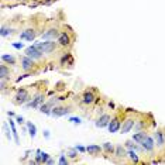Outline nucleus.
<instances>
[{
    "label": "nucleus",
    "instance_id": "1",
    "mask_svg": "<svg viewBox=\"0 0 165 165\" xmlns=\"http://www.w3.org/2000/svg\"><path fill=\"white\" fill-rule=\"evenodd\" d=\"M38 50L42 51V54H52L55 52L58 48V42L52 41V40H47V41H42V42H35Z\"/></svg>",
    "mask_w": 165,
    "mask_h": 165
},
{
    "label": "nucleus",
    "instance_id": "2",
    "mask_svg": "<svg viewBox=\"0 0 165 165\" xmlns=\"http://www.w3.org/2000/svg\"><path fill=\"white\" fill-rule=\"evenodd\" d=\"M154 140H155V145H157V148L164 150L165 148V127L158 128V130L154 133Z\"/></svg>",
    "mask_w": 165,
    "mask_h": 165
},
{
    "label": "nucleus",
    "instance_id": "3",
    "mask_svg": "<svg viewBox=\"0 0 165 165\" xmlns=\"http://www.w3.org/2000/svg\"><path fill=\"white\" fill-rule=\"evenodd\" d=\"M34 61H35V59L30 58L28 55L21 57V59H20V62H21V69H23L24 72H30V71H33V69L37 66V63L34 62Z\"/></svg>",
    "mask_w": 165,
    "mask_h": 165
},
{
    "label": "nucleus",
    "instance_id": "4",
    "mask_svg": "<svg viewBox=\"0 0 165 165\" xmlns=\"http://www.w3.org/2000/svg\"><path fill=\"white\" fill-rule=\"evenodd\" d=\"M30 99V93L27 89H18L16 96H14V103L16 104H24L25 102H28Z\"/></svg>",
    "mask_w": 165,
    "mask_h": 165
},
{
    "label": "nucleus",
    "instance_id": "5",
    "mask_svg": "<svg viewBox=\"0 0 165 165\" xmlns=\"http://www.w3.org/2000/svg\"><path fill=\"white\" fill-rule=\"evenodd\" d=\"M24 54L25 55H28L30 58H33V59H41V58H42V51L38 50L35 44L31 45V47H27Z\"/></svg>",
    "mask_w": 165,
    "mask_h": 165
},
{
    "label": "nucleus",
    "instance_id": "6",
    "mask_svg": "<svg viewBox=\"0 0 165 165\" xmlns=\"http://www.w3.org/2000/svg\"><path fill=\"white\" fill-rule=\"evenodd\" d=\"M141 145H142V148H144V151L148 152V154H154V150H155V140L150 137V136H147L145 140L141 142Z\"/></svg>",
    "mask_w": 165,
    "mask_h": 165
},
{
    "label": "nucleus",
    "instance_id": "7",
    "mask_svg": "<svg viewBox=\"0 0 165 165\" xmlns=\"http://www.w3.org/2000/svg\"><path fill=\"white\" fill-rule=\"evenodd\" d=\"M72 38L69 35V33L68 31H63L59 34V37H58V44L62 47V48H66V47H71V44H72Z\"/></svg>",
    "mask_w": 165,
    "mask_h": 165
},
{
    "label": "nucleus",
    "instance_id": "8",
    "mask_svg": "<svg viewBox=\"0 0 165 165\" xmlns=\"http://www.w3.org/2000/svg\"><path fill=\"white\" fill-rule=\"evenodd\" d=\"M59 30L57 28V27H51V28H48L47 31H44L42 34H41V38L42 40H55V38L59 37Z\"/></svg>",
    "mask_w": 165,
    "mask_h": 165
},
{
    "label": "nucleus",
    "instance_id": "9",
    "mask_svg": "<svg viewBox=\"0 0 165 165\" xmlns=\"http://www.w3.org/2000/svg\"><path fill=\"white\" fill-rule=\"evenodd\" d=\"M134 124H136V119H134V117H127L126 120L123 121V124H121V128H120L121 134H127V133H130L131 128L134 127Z\"/></svg>",
    "mask_w": 165,
    "mask_h": 165
},
{
    "label": "nucleus",
    "instance_id": "10",
    "mask_svg": "<svg viewBox=\"0 0 165 165\" xmlns=\"http://www.w3.org/2000/svg\"><path fill=\"white\" fill-rule=\"evenodd\" d=\"M35 31H37V30L33 28V27L25 28L24 31H21L20 38H21V40H27V41H33V40H35V37H37V33H35Z\"/></svg>",
    "mask_w": 165,
    "mask_h": 165
},
{
    "label": "nucleus",
    "instance_id": "11",
    "mask_svg": "<svg viewBox=\"0 0 165 165\" xmlns=\"http://www.w3.org/2000/svg\"><path fill=\"white\" fill-rule=\"evenodd\" d=\"M107 128H109L110 133H117L121 128V119H120V116H116L114 119H112L110 123H109V126H107Z\"/></svg>",
    "mask_w": 165,
    "mask_h": 165
},
{
    "label": "nucleus",
    "instance_id": "12",
    "mask_svg": "<svg viewBox=\"0 0 165 165\" xmlns=\"http://www.w3.org/2000/svg\"><path fill=\"white\" fill-rule=\"evenodd\" d=\"M95 100H96V96H95L93 90H86L82 96V103L83 104H92V103H95Z\"/></svg>",
    "mask_w": 165,
    "mask_h": 165
},
{
    "label": "nucleus",
    "instance_id": "13",
    "mask_svg": "<svg viewBox=\"0 0 165 165\" xmlns=\"http://www.w3.org/2000/svg\"><path fill=\"white\" fill-rule=\"evenodd\" d=\"M110 120H112L110 114H102L100 117L97 119V121H96V127H99V128L107 127L109 126V123H110Z\"/></svg>",
    "mask_w": 165,
    "mask_h": 165
},
{
    "label": "nucleus",
    "instance_id": "14",
    "mask_svg": "<svg viewBox=\"0 0 165 165\" xmlns=\"http://www.w3.org/2000/svg\"><path fill=\"white\" fill-rule=\"evenodd\" d=\"M102 150H103V148H100V145H97V144H89L88 147H86V152H88L89 155H92V157L100 155Z\"/></svg>",
    "mask_w": 165,
    "mask_h": 165
},
{
    "label": "nucleus",
    "instance_id": "15",
    "mask_svg": "<svg viewBox=\"0 0 165 165\" xmlns=\"http://www.w3.org/2000/svg\"><path fill=\"white\" fill-rule=\"evenodd\" d=\"M42 102H44V93H42V92H40V93H37V95L34 96L33 102H31V103H28L27 106H28V107H38Z\"/></svg>",
    "mask_w": 165,
    "mask_h": 165
},
{
    "label": "nucleus",
    "instance_id": "16",
    "mask_svg": "<svg viewBox=\"0 0 165 165\" xmlns=\"http://www.w3.org/2000/svg\"><path fill=\"white\" fill-rule=\"evenodd\" d=\"M71 112V109L69 107H54L52 109V112H51V114L54 116V117H61V116H63V114L69 113Z\"/></svg>",
    "mask_w": 165,
    "mask_h": 165
},
{
    "label": "nucleus",
    "instance_id": "17",
    "mask_svg": "<svg viewBox=\"0 0 165 165\" xmlns=\"http://www.w3.org/2000/svg\"><path fill=\"white\" fill-rule=\"evenodd\" d=\"M10 78V68L6 62H1L0 65V79H9Z\"/></svg>",
    "mask_w": 165,
    "mask_h": 165
},
{
    "label": "nucleus",
    "instance_id": "18",
    "mask_svg": "<svg viewBox=\"0 0 165 165\" xmlns=\"http://www.w3.org/2000/svg\"><path fill=\"white\" fill-rule=\"evenodd\" d=\"M114 155H116V158H119V160H123V158H126L127 157V151L124 150V147L123 145H116V150H114Z\"/></svg>",
    "mask_w": 165,
    "mask_h": 165
},
{
    "label": "nucleus",
    "instance_id": "19",
    "mask_svg": "<svg viewBox=\"0 0 165 165\" xmlns=\"http://www.w3.org/2000/svg\"><path fill=\"white\" fill-rule=\"evenodd\" d=\"M148 134L145 133V131H138V133H136L134 136H133V140H134V142H138V144H141L144 140H145V137H147Z\"/></svg>",
    "mask_w": 165,
    "mask_h": 165
},
{
    "label": "nucleus",
    "instance_id": "20",
    "mask_svg": "<svg viewBox=\"0 0 165 165\" xmlns=\"http://www.w3.org/2000/svg\"><path fill=\"white\" fill-rule=\"evenodd\" d=\"M13 31H14V28L13 27H9V25L3 24L1 25V31H0V34H1V37H9V35H12Z\"/></svg>",
    "mask_w": 165,
    "mask_h": 165
},
{
    "label": "nucleus",
    "instance_id": "21",
    "mask_svg": "<svg viewBox=\"0 0 165 165\" xmlns=\"http://www.w3.org/2000/svg\"><path fill=\"white\" fill-rule=\"evenodd\" d=\"M127 157H128L130 161L134 162V164H138L140 162V158H138V155H137V152H136V150H130V151H127Z\"/></svg>",
    "mask_w": 165,
    "mask_h": 165
},
{
    "label": "nucleus",
    "instance_id": "22",
    "mask_svg": "<svg viewBox=\"0 0 165 165\" xmlns=\"http://www.w3.org/2000/svg\"><path fill=\"white\" fill-rule=\"evenodd\" d=\"M1 62H6V63H12V65H16V58L13 55H9V54H3L1 55Z\"/></svg>",
    "mask_w": 165,
    "mask_h": 165
},
{
    "label": "nucleus",
    "instance_id": "23",
    "mask_svg": "<svg viewBox=\"0 0 165 165\" xmlns=\"http://www.w3.org/2000/svg\"><path fill=\"white\" fill-rule=\"evenodd\" d=\"M102 148H103V151L106 152V154H109V155H110V154H114V150H116V147H114L112 142H104Z\"/></svg>",
    "mask_w": 165,
    "mask_h": 165
},
{
    "label": "nucleus",
    "instance_id": "24",
    "mask_svg": "<svg viewBox=\"0 0 165 165\" xmlns=\"http://www.w3.org/2000/svg\"><path fill=\"white\" fill-rule=\"evenodd\" d=\"M133 142H134V140H133V141H127V142H126V147H127V148H130V150H136V151H144L142 145H141V147H138L137 144H133Z\"/></svg>",
    "mask_w": 165,
    "mask_h": 165
},
{
    "label": "nucleus",
    "instance_id": "25",
    "mask_svg": "<svg viewBox=\"0 0 165 165\" xmlns=\"http://www.w3.org/2000/svg\"><path fill=\"white\" fill-rule=\"evenodd\" d=\"M10 127H12L13 137H14V141H16V144H20V138H18V133H17V130H16V127H14V123H13V120H10Z\"/></svg>",
    "mask_w": 165,
    "mask_h": 165
},
{
    "label": "nucleus",
    "instance_id": "26",
    "mask_svg": "<svg viewBox=\"0 0 165 165\" xmlns=\"http://www.w3.org/2000/svg\"><path fill=\"white\" fill-rule=\"evenodd\" d=\"M27 127H28V130H30V136H31V138H34L35 134H37V127L34 126L33 123H27Z\"/></svg>",
    "mask_w": 165,
    "mask_h": 165
},
{
    "label": "nucleus",
    "instance_id": "27",
    "mask_svg": "<svg viewBox=\"0 0 165 165\" xmlns=\"http://www.w3.org/2000/svg\"><path fill=\"white\" fill-rule=\"evenodd\" d=\"M76 151H78V150H68V155H69V157H71V158H74V160H75L76 157H78V154H76Z\"/></svg>",
    "mask_w": 165,
    "mask_h": 165
},
{
    "label": "nucleus",
    "instance_id": "28",
    "mask_svg": "<svg viewBox=\"0 0 165 165\" xmlns=\"http://www.w3.org/2000/svg\"><path fill=\"white\" fill-rule=\"evenodd\" d=\"M69 121H72V123H75V124H80V123H82V119H80V117H71Z\"/></svg>",
    "mask_w": 165,
    "mask_h": 165
},
{
    "label": "nucleus",
    "instance_id": "29",
    "mask_svg": "<svg viewBox=\"0 0 165 165\" xmlns=\"http://www.w3.org/2000/svg\"><path fill=\"white\" fill-rule=\"evenodd\" d=\"M3 128L6 130V136H7V138L12 140V136H10V131H9V128H7V123H3Z\"/></svg>",
    "mask_w": 165,
    "mask_h": 165
},
{
    "label": "nucleus",
    "instance_id": "30",
    "mask_svg": "<svg viewBox=\"0 0 165 165\" xmlns=\"http://www.w3.org/2000/svg\"><path fill=\"white\" fill-rule=\"evenodd\" d=\"M59 164H62V165H65V164H68V158H65V155H61L59 157V161H58Z\"/></svg>",
    "mask_w": 165,
    "mask_h": 165
},
{
    "label": "nucleus",
    "instance_id": "31",
    "mask_svg": "<svg viewBox=\"0 0 165 165\" xmlns=\"http://www.w3.org/2000/svg\"><path fill=\"white\" fill-rule=\"evenodd\" d=\"M13 47H14L16 50H21V48H23V42H17V44H13Z\"/></svg>",
    "mask_w": 165,
    "mask_h": 165
},
{
    "label": "nucleus",
    "instance_id": "32",
    "mask_svg": "<svg viewBox=\"0 0 165 165\" xmlns=\"http://www.w3.org/2000/svg\"><path fill=\"white\" fill-rule=\"evenodd\" d=\"M75 148H76V150H78L79 152H85V151H86V150H85L83 147H82V145H76Z\"/></svg>",
    "mask_w": 165,
    "mask_h": 165
},
{
    "label": "nucleus",
    "instance_id": "33",
    "mask_svg": "<svg viewBox=\"0 0 165 165\" xmlns=\"http://www.w3.org/2000/svg\"><path fill=\"white\" fill-rule=\"evenodd\" d=\"M17 123H20V124L24 123V119H23V117H17Z\"/></svg>",
    "mask_w": 165,
    "mask_h": 165
},
{
    "label": "nucleus",
    "instance_id": "34",
    "mask_svg": "<svg viewBox=\"0 0 165 165\" xmlns=\"http://www.w3.org/2000/svg\"><path fill=\"white\" fill-rule=\"evenodd\" d=\"M54 162H55V161H54V160H51V158L47 161V164H54Z\"/></svg>",
    "mask_w": 165,
    "mask_h": 165
},
{
    "label": "nucleus",
    "instance_id": "35",
    "mask_svg": "<svg viewBox=\"0 0 165 165\" xmlns=\"http://www.w3.org/2000/svg\"><path fill=\"white\" fill-rule=\"evenodd\" d=\"M50 1H51V0H47V3H50Z\"/></svg>",
    "mask_w": 165,
    "mask_h": 165
},
{
    "label": "nucleus",
    "instance_id": "36",
    "mask_svg": "<svg viewBox=\"0 0 165 165\" xmlns=\"http://www.w3.org/2000/svg\"><path fill=\"white\" fill-rule=\"evenodd\" d=\"M21 1H27V0H21Z\"/></svg>",
    "mask_w": 165,
    "mask_h": 165
},
{
    "label": "nucleus",
    "instance_id": "37",
    "mask_svg": "<svg viewBox=\"0 0 165 165\" xmlns=\"http://www.w3.org/2000/svg\"><path fill=\"white\" fill-rule=\"evenodd\" d=\"M3 1H4V0H3Z\"/></svg>",
    "mask_w": 165,
    "mask_h": 165
}]
</instances>
